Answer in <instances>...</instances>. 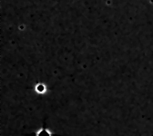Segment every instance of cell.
<instances>
[{"label": "cell", "mask_w": 153, "mask_h": 136, "mask_svg": "<svg viewBox=\"0 0 153 136\" xmlns=\"http://www.w3.org/2000/svg\"><path fill=\"white\" fill-rule=\"evenodd\" d=\"M35 136H54V133L47 128H40L36 132Z\"/></svg>", "instance_id": "obj_1"}, {"label": "cell", "mask_w": 153, "mask_h": 136, "mask_svg": "<svg viewBox=\"0 0 153 136\" xmlns=\"http://www.w3.org/2000/svg\"><path fill=\"white\" fill-rule=\"evenodd\" d=\"M47 85L43 83H37L36 85H35V91L37 93H39V94H44L46 93L47 92Z\"/></svg>", "instance_id": "obj_2"}]
</instances>
